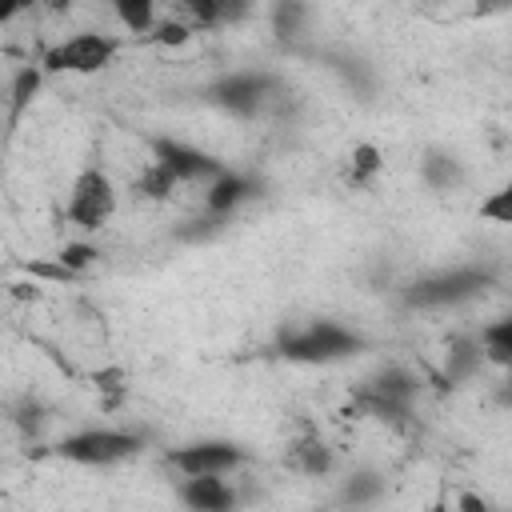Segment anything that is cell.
Returning a JSON list of instances; mask_svg holds the SVG:
<instances>
[{
  "mask_svg": "<svg viewBox=\"0 0 512 512\" xmlns=\"http://www.w3.org/2000/svg\"><path fill=\"white\" fill-rule=\"evenodd\" d=\"M412 396H416V376L404 372V368H384L372 380H364V388L356 392V404L372 416L396 420V416H408Z\"/></svg>",
  "mask_w": 512,
  "mask_h": 512,
  "instance_id": "52a82bcc",
  "label": "cell"
},
{
  "mask_svg": "<svg viewBox=\"0 0 512 512\" xmlns=\"http://www.w3.org/2000/svg\"><path fill=\"white\" fill-rule=\"evenodd\" d=\"M40 88V68H20L12 80V120L20 116V108L32 100V92Z\"/></svg>",
  "mask_w": 512,
  "mask_h": 512,
  "instance_id": "44dd1931",
  "label": "cell"
},
{
  "mask_svg": "<svg viewBox=\"0 0 512 512\" xmlns=\"http://www.w3.org/2000/svg\"><path fill=\"white\" fill-rule=\"evenodd\" d=\"M32 4H40V0H0V16H4V20H12L16 12L32 8Z\"/></svg>",
  "mask_w": 512,
  "mask_h": 512,
  "instance_id": "484cf974",
  "label": "cell"
},
{
  "mask_svg": "<svg viewBox=\"0 0 512 512\" xmlns=\"http://www.w3.org/2000/svg\"><path fill=\"white\" fill-rule=\"evenodd\" d=\"M252 196V184L244 180V176H236V172H220L212 184H208V196H204V204H208V212H216V216H228L240 200H248Z\"/></svg>",
  "mask_w": 512,
  "mask_h": 512,
  "instance_id": "8fae6325",
  "label": "cell"
},
{
  "mask_svg": "<svg viewBox=\"0 0 512 512\" xmlns=\"http://www.w3.org/2000/svg\"><path fill=\"white\" fill-rule=\"evenodd\" d=\"M216 8H220V24H240L252 16L256 0H216Z\"/></svg>",
  "mask_w": 512,
  "mask_h": 512,
  "instance_id": "d4e9b609",
  "label": "cell"
},
{
  "mask_svg": "<svg viewBox=\"0 0 512 512\" xmlns=\"http://www.w3.org/2000/svg\"><path fill=\"white\" fill-rule=\"evenodd\" d=\"M300 16H304L300 0H280L276 4V32L280 36H296L300 32Z\"/></svg>",
  "mask_w": 512,
  "mask_h": 512,
  "instance_id": "603a6c76",
  "label": "cell"
},
{
  "mask_svg": "<svg viewBox=\"0 0 512 512\" xmlns=\"http://www.w3.org/2000/svg\"><path fill=\"white\" fill-rule=\"evenodd\" d=\"M476 12H508L512 8V0H468Z\"/></svg>",
  "mask_w": 512,
  "mask_h": 512,
  "instance_id": "4316f807",
  "label": "cell"
},
{
  "mask_svg": "<svg viewBox=\"0 0 512 512\" xmlns=\"http://www.w3.org/2000/svg\"><path fill=\"white\" fill-rule=\"evenodd\" d=\"M164 464L176 476H228L232 468L244 464V452L236 444H228V440H196V444L172 448L164 456Z\"/></svg>",
  "mask_w": 512,
  "mask_h": 512,
  "instance_id": "8992f818",
  "label": "cell"
},
{
  "mask_svg": "<svg viewBox=\"0 0 512 512\" xmlns=\"http://www.w3.org/2000/svg\"><path fill=\"white\" fill-rule=\"evenodd\" d=\"M176 12H180V20L196 32V28H216L220 24V8H216V0H176Z\"/></svg>",
  "mask_w": 512,
  "mask_h": 512,
  "instance_id": "d6986e66",
  "label": "cell"
},
{
  "mask_svg": "<svg viewBox=\"0 0 512 512\" xmlns=\"http://www.w3.org/2000/svg\"><path fill=\"white\" fill-rule=\"evenodd\" d=\"M116 212V184L100 172V168H84L76 180H72V192H68V224L84 228V232H96L112 220Z\"/></svg>",
  "mask_w": 512,
  "mask_h": 512,
  "instance_id": "3957f363",
  "label": "cell"
},
{
  "mask_svg": "<svg viewBox=\"0 0 512 512\" xmlns=\"http://www.w3.org/2000/svg\"><path fill=\"white\" fill-rule=\"evenodd\" d=\"M288 464L296 468V472H304V476H324L328 468H332V452H328V444L320 440V436H300L292 448H288Z\"/></svg>",
  "mask_w": 512,
  "mask_h": 512,
  "instance_id": "7c38bea8",
  "label": "cell"
},
{
  "mask_svg": "<svg viewBox=\"0 0 512 512\" xmlns=\"http://www.w3.org/2000/svg\"><path fill=\"white\" fill-rule=\"evenodd\" d=\"M460 160L456 156H448V152H428V160H424V180L432 184V188H456L460 184Z\"/></svg>",
  "mask_w": 512,
  "mask_h": 512,
  "instance_id": "2e32d148",
  "label": "cell"
},
{
  "mask_svg": "<svg viewBox=\"0 0 512 512\" xmlns=\"http://www.w3.org/2000/svg\"><path fill=\"white\" fill-rule=\"evenodd\" d=\"M136 452H140V436L116 432V428H84V432H72L56 444V456H64L72 464H92V468L132 460Z\"/></svg>",
  "mask_w": 512,
  "mask_h": 512,
  "instance_id": "7a4b0ae2",
  "label": "cell"
},
{
  "mask_svg": "<svg viewBox=\"0 0 512 512\" xmlns=\"http://www.w3.org/2000/svg\"><path fill=\"white\" fill-rule=\"evenodd\" d=\"M180 500L196 512H224L236 504V492L224 484V476H180Z\"/></svg>",
  "mask_w": 512,
  "mask_h": 512,
  "instance_id": "30bf717a",
  "label": "cell"
},
{
  "mask_svg": "<svg viewBox=\"0 0 512 512\" xmlns=\"http://www.w3.org/2000/svg\"><path fill=\"white\" fill-rule=\"evenodd\" d=\"M480 216L492 224H512V180L500 184L488 200H480Z\"/></svg>",
  "mask_w": 512,
  "mask_h": 512,
  "instance_id": "ffe728a7",
  "label": "cell"
},
{
  "mask_svg": "<svg viewBox=\"0 0 512 512\" xmlns=\"http://www.w3.org/2000/svg\"><path fill=\"white\" fill-rule=\"evenodd\" d=\"M112 8L128 32H152L156 28V0H112Z\"/></svg>",
  "mask_w": 512,
  "mask_h": 512,
  "instance_id": "5bb4252c",
  "label": "cell"
},
{
  "mask_svg": "<svg viewBox=\"0 0 512 512\" xmlns=\"http://www.w3.org/2000/svg\"><path fill=\"white\" fill-rule=\"evenodd\" d=\"M272 92V76L264 72H232L212 88V100L236 116H256Z\"/></svg>",
  "mask_w": 512,
  "mask_h": 512,
  "instance_id": "9c48e42d",
  "label": "cell"
},
{
  "mask_svg": "<svg viewBox=\"0 0 512 512\" xmlns=\"http://www.w3.org/2000/svg\"><path fill=\"white\" fill-rule=\"evenodd\" d=\"M484 360V348L480 340H456L452 352H448V380H464L472 376V368Z\"/></svg>",
  "mask_w": 512,
  "mask_h": 512,
  "instance_id": "ac0fdd59",
  "label": "cell"
},
{
  "mask_svg": "<svg viewBox=\"0 0 512 512\" xmlns=\"http://www.w3.org/2000/svg\"><path fill=\"white\" fill-rule=\"evenodd\" d=\"M480 348H484L488 360H496V364H512V316L488 324V328L480 332Z\"/></svg>",
  "mask_w": 512,
  "mask_h": 512,
  "instance_id": "9a60e30c",
  "label": "cell"
},
{
  "mask_svg": "<svg viewBox=\"0 0 512 512\" xmlns=\"http://www.w3.org/2000/svg\"><path fill=\"white\" fill-rule=\"evenodd\" d=\"M152 160H160V164H164L180 184L216 180V176L224 172V164H220V160H212L208 152H200V148H192V144H180V140H168V136L152 140Z\"/></svg>",
  "mask_w": 512,
  "mask_h": 512,
  "instance_id": "ba28073f",
  "label": "cell"
},
{
  "mask_svg": "<svg viewBox=\"0 0 512 512\" xmlns=\"http://www.w3.org/2000/svg\"><path fill=\"white\" fill-rule=\"evenodd\" d=\"M364 348V340L336 324V320H312L304 328H292L280 336V356L284 360H300V364H328V360H344L356 356Z\"/></svg>",
  "mask_w": 512,
  "mask_h": 512,
  "instance_id": "6da1fadb",
  "label": "cell"
},
{
  "mask_svg": "<svg viewBox=\"0 0 512 512\" xmlns=\"http://www.w3.org/2000/svg\"><path fill=\"white\" fill-rule=\"evenodd\" d=\"M384 168V156L376 144H356L348 156V184H368Z\"/></svg>",
  "mask_w": 512,
  "mask_h": 512,
  "instance_id": "e0dca14e",
  "label": "cell"
},
{
  "mask_svg": "<svg viewBox=\"0 0 512 512\" xmlns=\"http://www.w3.org/2000/svg\"><path fill=\"white\" fill-rule=\"evenodd\" d=\"M68 4H72V0H48V8H56V12H60V8H68Z\"/></svg>",
  "mask_w": 512,
  "mask_h": 512,
  "instance_id": "83f0119b",
  "label": "cell"
},
{
  "mask_svg": "<svg viewBox=\"0 0 512 512\" xmlns=\"http://www.w3.org/2000/svg\"><path fill=\"white\" fill-rule=\"evenodd\" d=\"M96 256H100V252H96L92 244H64V248H60V264H64L68 272H84L88 264H96Z\"/></svg>",
  "mask_w": 512,
  "mask_h": 512,
  "instance_id": "7402d4cb",
  "label": "cell"
},
{
  "mask_svg": "<svg viewBox=\"0 0 512 512\" xmlns=\"http://www.w3.org/2000/svg\"><path fill=\"white\" fill-rule=\"evenodd\" d=\"M176 184H180V180H176L160 160H148V168L136 176V192H140L144 200H168Z\"/></svg>",
  "mask_w": 512,
  "mask_h": 512,
  "instance_id": "4fadbf2b",
  "label": "cell"
},
{
  "mask_svg": "<svg viewBox=\"0 0 512 512\" xmlns=\"http://www.w3.org/2000/svg\"><path fill=\"white\" fill-rule=\"evenodd\" d=\"M152 36H156V44H184V40H192V28L184 20H160L152 28Z\"/></svg>",
  "mask_w": 512,
  "mask_h": 512,
  "instance_id": "cb8c5ba5",
  "label": "cell"
},
{
  "mask_svg": "<svg viewBox=\"0 0 512 512\" xmlns=\"http://www.w3.org/2000/svg\"><path fill=\"white\" fill-rule=\"evenodd\" d=\"M120 44L104 32H76L60 44H52L44 52V68L48 72H76V76H88V72H100L116 60Z\"/></svg>",
  "mask_w": 512,
  "mask_h": 512,
  "instance_id": "277c9868",
  "label": "cell"
},
{
  "mask_svg": "<svg viewBox=\"0 0 512 512\" xmlns=\"http://www.w3.org/2000/svg\"><path fill=\"white\" fill-rule=\"evenodd\" d=\"M488 288V272L480 268H452V272H436V276H424L416 280L404 300L412 308H444V304H460V300H472Z\"/></svg>",
  "mask_w": 512,
  "mask_h": 512,
  "instance_id": "5b68a950",
  "label": "cell"
},
{
  "mask_svg": "<svg viewBox=\"0 0 512 512\" xmlns=\"http://www.w3.org/2000/svg\"><path fill=\"white\" fill-rule=\"evenodd\" d=\"M508 400H512V392H508Z\"/></svg>",
  "mask_w": 512,
  "mask_h": 512,
  "instance_id": "f1b7e54d",
  "label": "cell"
}]
</instances>
